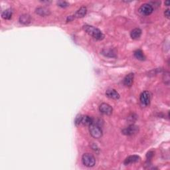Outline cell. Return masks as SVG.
<instances>
[{
  "label": "cell",
  "mask_w": 170,
  "mask_h": 170,
  "mask_svg": "<svg viewBox=\"0 0 170 170\" xmlns=\"http://www.w3.org/2000/svg\"><path fill=\"white\" fill-rule=\"evenodd\" d=\"M83 29L85 32L87 33L89 35L92 36L97 40H103L104 38V35L101 31L94 26L85 25L83 26Z\"/></svg>",
  "instance_id": "1"
},
{
  "label": "cell",
  "mask_w": 170,
  "mask_h": 170,
  "mask_svg": "<svg viewBox=\"0 0 170 170\" xmlns=\"http://www.w3.org/2000/svg\"><path fill=\"white\" fill-rule=\"evenodd\" d=\"M89 132L92 137L96 139L100 138L103 136V130L97 124L92 122L89 125Z\"/></svg>",
  "instance_id": "2"
},
{
  "label": "cell",
  "mask_w": 170,
  "mask_h": 170,
  "mask_svg": "<svg viewBox=\"0 0 170 170\" xmlns=\"http://www.w3.org/2000/svg\"><path fill=\"white\" fill-rule=\"evenodd\" d=\"M82 162L83 165L88 168L94 167L96 163V160L94 156L90 153H86L83 154L82 157Z\"/></svg>",
  "instance_id": "3"
},
{
  "label": "cell",
  "mask_w": 170,
  "mask_h": 170,
  "mask_svg": "<svg viewBox=\"0 0 170 170\" xmlns=\"http://www.w3.org/2000/svg\"><path fill=\"white\" fill-rule=\"evenodd\" d=\"M93 122V120L91 117L88 116H84V115H78L75 118V124L76 126L80 124H83L86 126H89Z\"/></svg>",
  "instance_id": "4"
},
{
  "label": "cell",
  "mask_w": 170,
  "mask_h": 170,
  "mask_svg": "<svg viewBox=\"0 0 170 170\" xmlns=\"http://www.w3.org/2000/svg\"><path fill=\"white\" fill-rule=\"evenodd\" d=\"M138 131H139L138 126L132 124L130 126H129L128 127L123 129L122 132L123 134H124L126 136H133L136 134Z\"/></svg>",
  "instance_id": "5"
},
{
  "label": "cell",
  "mask_w": 170,
  "mask_h": 170,
  "mask_svg": "<svg viewBox=\"0 0 170 170\" xmlns=\"http://www.w3.org/2000/svg\"><path fill=\"white\" fill-rule=\"evenodd\" d=\"M154 11V7L152 5L149 4H144L141 5V7L139 9L140 13L144 15H149L152 13Z\"/></svg>",
  "instance_id": "6"
},
{
  "label": "cell",
  "mask_w": 170,
  "mask_h": 170,
  "mask_svg": "<svg viewBox=\"0 0 170 170\" xmlns=\"http://www.w3.org/2000/svg\"><path fill=\"white\" fill-rule=\"evenodd\" d=\"M99 110L102 114H105V115L110 116L112 114L113 112V109L109 104L102 103L99 106Z\"/></svg>",
  "instance_id": "7"
},
{
  "label": "cell",
  "mask_w": 170,
  "mask_h": 170,
  "mask_svg": "<svg viewBox=\"0 0 170 170\" xmlns=\"http://www.w3.org/2000/svg\"><path fill=\"white\" fill-rule=\"evenodd\" d=\"M141 103L144 106H148L150 103V93L148 91H144L142 92L140 97Z\"/></svg>",
  "instance_id": "8"
},
{
  "label": "cell",
  "mask_w": 170,
  "mask_h": 170,
  "mask_svg": "<svg viewBox=\"0 0 170 170\" xmlns=\"http://www.w3.org/2000/svg\"><path fill=\"white\" fill-rule=\"evenodd\" d=\"M106 96L109 98L114 100L119 99L120 97L118 92H117L115 89H112V88L108 89L106 92Z\"/></svg>",
  "instance_id": "9"
},
{
  "label": "cell",
  "mask_w": 170,
  "mask_h": 170,
  "mask_svg": "<svg viewBox=\"0 0 170 170\" xmlns=\"http://www.w3.org/2000/svg\"><path fill=\"white\" fill-rule=\"evenodd\" d=\"M134 73H130L128 75H126L124 79L123 80V84L126 86L128 87H130L132 85L133 81H134Z\"/></svg>",
  "instance_id": "10"
},
{
  "label": "cell",
  "mask_w": 170,
  "mask_h": 170,
  "mask_svg": "<svg viewBox=\"0 0 170 170\" xmlns=\"http://www.w3.org/2000/svg\"><path fill=\"white\" fill-rule=\"evenodd\" d=\"M140 156H136V155H134V156H130L128 157L127 158H126L124 161V165L127 166L129 164H132V163H135L136 162H140Z\"/></svg>",
  "instance_id": "11"
},
{
  "label": "cell",
  "mask_w": 170,
  "mask_h": 170,
  "mask_svg": "<svg viewBox=\"0 0 170 170\" xmlns=\"http://www.w3.org/2000/svg\"><path fill=\"white\" fill-rule=\"evenodd\" d=\"M35 13L37 14H38L39 15H41V16L45 17L50 15L51 12L50 10H48L47 8H46L45 7H40L36 9Z\"/></svg>",
  "instance_id": "12"
},
{
  "label": "cell",
  "mask_w": 170,
  "mask_h": 170,
  "mask_svg": "<svg viewBox=\"0 0 170 170\" xmlns=\"http://www.w3.org/2000/svg\"><path fill=\"white\" fill-rule=\"evenodd\" d=\"M86 13H87V9H86V7H85V6H82V7H81L76 11V12L75 13V15H73V16L74 17L81 18V17H85Z\"/></svg>",
  "instance_id": "13"
},
{
  "label": "cell",
  "mask_w": 170,
  "mask_h": 170,
  "mask_svg": "<svg viewBox=\"0 0 170 170\" xmlns=\"http://www.w3.org/2000/svg\"><path fill=\"white\" fill-rule=\"evenodd\" d=\"M19 22L23 25H28L31 21V17L29 14H23L19 17Z\"/></svg>",
  "instance_id": "14"
},
{
  "label": "cell",
  "mask_w": 170,
  "mask_h": 170,
  "mask_svg": "<svg viewBox=\"0 0 170 170\" xmlns=\"http://www.w3.org/2000/svg\"><path fill=\"white\" fill-rule=\"evenodd\" d=\"M142 35V30L140 28H135L130 33V37L132 39H138Z\"/></svg>",
  "instance_id": "15"
},
{
  "label": "cell",
  "mask_w": 170,
  "mask_h": 170,
  "mask_svg": "<svg viewBox=\"0 0 170 170\" xmlns=\"http://www.w3.org/2000/svg\"><path fill=\"white\" fill-rule=\"evenodd\" d=\"M134 57L137 58V59L140 61H144L146 59V57L144 54V52L141 51L140 49H138V50L135 51L134 52Z\"/></svg>",
  "instance_id": "16"
},
{
  "label": "cell",
  "mask_w": 170,
  "mask_h": 170,
  "mask_svg": "<svg viewBox=\"0 0 170 170\" xmlns=\"http://www.w3.org/2000/svg\"><path fill=\"white\" fill-rule=\"evenodd\" d=\"M12 16V11L10 9L5 10L1 13V17L4 19H10Z\"/></svg>",
  "instance_id": "17"
},
{
  "label": "cell",
  "mask_w": 170,
  "mask_h": 170,
  "mask_svg": "<svg viewBox=\"0 0 170 170\" xmlns=\"http://www.w3.org/2000/svg\"><path fill=\"white\" fill-rule=\"evenodd\" d=\"M102 53H103L104 56L108 57H116L115 52L112 50H111V49H104V50L102 51Z\"/></svg>",
  "instance_id": "18"
},
{
  "label": "cell",
  "mask_w": 170,
  "mask_h": 170,
  "mask_svg": "<svg viewBox=\"0 0 170 170\" xmlns=\"http://www.w3.org/2000/svg\"><path fill=\"white\" fill-rule=\"evenodd\" d=\"M163 82H164L165 84L166 85H169V80H170V78H169V72H167L164 75H163Z\"/></svg>",
  "instance_id": "19"
},
{
  "label": "cell",
  "mask_w": 170,
  "mask_h": 170,
  "mask_svg": "<svg viewBox=\"0 0 170 170\" xmlns=\"http://www.w3.org/2000/svg\"><path fill=\"white\" fill-rule=\"evenodd\" d=\"M57 5L61 7H67L69 5V4L65 1H57Z\"/></svg>",
  "instance_id": "20"
},
{
  "label": "cell",
  "mask_w": 170,
  "mask_h": 170,
  "mask_svg": "<svg viewBox=\"0 0 170 170\" xmlns=\"http://www.w3.org/2000/svg\"><path fill=\"white\" fill-rule=\"evenodd\" d=\"M164 15L167 18H168V19H169V9H167V10L165 11Z\"/></svg>",
  "instance_id": "21"
},
{
  "label": "cell",
  "mask_w": 170,
  "mask_h": 170,
  "mask_svg": "<svg viewBox=\"0 0 170 170\" xmlns=\"http://www.w3.org/2000/svg\"><path fill=\"white\" fill-rule=\"evenodd\" d=\"M165 4L167 5V6H169V1H167L165 2Z\"/></svg>",
  "instance_id": "22"
}]
</instances>
